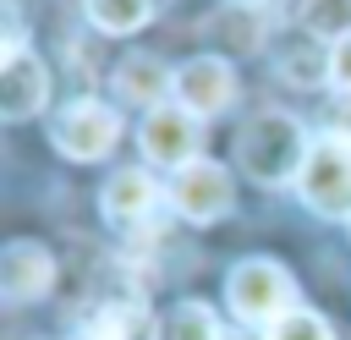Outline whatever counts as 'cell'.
<instances>
[{
	"mask_svg": "<svg viewBox=\"0 0 351 340\" xmlns=\"http://www.w3.org/2000/svg\"><path fill=\"white\" fill-rule=\"evenodd\" d=\"M307 137H302V121L296 115H258L247 132H241V170L258 175L263 186H280V181H296L302 165H307Z\"/></svg>",
	"mask_w": 351,
	"mask_h": 340,
	"instance_id": "cell-1",
	"label": "cell"
},
{
	"mask_svg": "<svg viewBox=\"0 0 351 340\" xmlns=\"http://www.w3.org/2000/svg\"><path fill=\"white\" fill-rule=\"evenodd\" d=\"M296 192L307 208L329 214V219H346L351 214V137L329 132L307 148V165L296 175Z\"/></svg>",
	"mask_w": 351,
	"mask_h": 340,
	"instance_id": "cell-2",
	"label": "cell"
},
{
	"mask_svg": "<svg viewBox=\"0 0 351 340\" xmlns=\"http://www.w3.org/2000/svg\"><path fill=\"white\" fill-rule=\"evenodd\" d=\"M225 296H230L236 318H247V324H280L285 313H296V307H291V302H296V285H291V274H285L280 263H269V258L236 263Z\"/></svg>",
	"mask_w": 351,
	"mask_h": 340,
	"instance_id": "cell-3",
	"label": "cell"
},
{
	"mask_svg": "<svg viewBox=\"0 0 351 340\" xmlns=\"http://www.w3.org/2000/svg\"><path fill=\"white\" fill-rule=\"evenodd\" d=\"M121 137V115L99 99H77L60 121H55V148L66 159H104Z\"/></svg>",
	"mask_w": 351,
	"mask_h": 340,
	"instance_id": "cell-4",
	"label": "cell"
},
{
	"mask_svg": "<svg viewBox=\"0 0 351 340\" xmlns=\"http://www.w3.org/2000/svg\"><path fill=\"white\" fill-rule=\"evenodd\" d=\"M137 137H143V154H148L154 165H170V170H186V165L197 159V143H203L197 115L181 110V104H159V110H148V121H143Z\"/></svg>",
	"mask_w": 351,
	"mask_h": 340,
	"instance_id": "cell-5",
	"label": "cell"
},
{
	"mask_svg": "<svg viewBox=\"0 0 351 340\" xmlns=\"http://www.w3.org/2000/svg\"><path fill=\"white\" fill-rule=\"evenodd\" d=\"M170 203H176L181 219L208 225V219H219V214L230 208V175H225L214 159H192L186 170H176V181H170Z\"/></svg>",
	"mask_w": 351,
	"mask_h": 340,
	"instance_id": "cell-6",
	"label": "cell"
},
{
	"mask_svg": "<svg viewBox=\"0 0 351 340\" xmlns=\"http://www.w3.org/2000/svg\"><path fill=\"white\" fill-rule=\"evenodd\" d=\"M236 99V71L219 60V55H192L181 71H176V104L192 110V115H219L230 110Z\"/></svg>",
	"mask_w": 351,
	"mask_h": 340,
	"instance_id": "cell-7",
	"label": "cell"
},
{
	"mask_svg": "<svg viewBox=\"0 0 351 340\" xmlns=\"http://www.w3.org/2000/svg\"><path fill=\"white\" fill-rule=\"evenodd\" d=\"M44 99H49V77H44V60L38 55H11L5 60V71H0V115L5 121H27V115H38L44 110Z\"/></svg>",
	"mask_w": 351,
	"mask_h": 340,
	"instance_id": "cell-8",
	"label": "cell"
},
{
	"mask_svg": "<svg viewBox=\"0 0 351 340\" xmlns=\"http://www.w3.org/2000/svg\"><path fill=\"white\" fill-rule=\"evenodd\" d=\"M49 280H55V258H49L38 241H11V247H5V258H0V291H5L11 302L44 296Z\"/></svg>",
	"mask_w": 351,
	"mask_h": 340,
	"instance_id": "cell-9",
	"label": "cell"
},
{
	"mask_svg": "<svg viewBox=\"0 0 351 340\" xmlns=\"http://www.w3.org/2000/svg\"><path fill=\"white\" fill-rule=\"evenodd\" d=\"M104 219L110 225H121V230H132V225H143L148 214H154V203H159V186H154V175L148 170H121V175H110L104 181Z\"/></svg>",
	"mask_w": 351,
	"mask_h": 340,
	"instance_id": "cell-10",
	"label": "cell"
},
{
	"mask_svg": "<svg viewBox=\"0 0 351 340\" xmlns=\"http://www.w3.org/2000/svg\"><path fill=\"white\" fill-rule=\"evenodd\" d=\"M176 88V77L165 71V60H154V55H126L121 66H115V93H126V99H137V104H154L159 110V99Z\"/></svg>",
	"mask_w": 351,
	"mask_h": 340,
	"instance_id": "cell-11",
	"label": "cell"
},
{
	"mask_svg": "<svg viewBox=\"0 0 351 340\" xmlns=\"http://www.w3.org/2000/svg\"><path fill=\"white\" fill-rule=\"evenodd\" d=\"M208 38H214L219 49L247 55V49L263 44V11H258V5H219V16L208 22Z\"/></svg>",
	"mask_w": 351,
	"mask_h": 340,
	"instance_id": "cell-12",
	"label": "cell"
},
{
	"mask_svg": "<svg viewBox=\"0 0 351 340\" xmlns=\"http://www.w3.org/2000/svg\"><path fill=\"white\" fill-rule=\"evenodd\" d=\"M154 340H225V329L203 302H181L154 324Z\"/></svg>",
	"mask_w": 351,
	"mask_h": 340,
	"instance_id": "cell-13",
	"label": "cell"
},
{
	"mask_svg": "<svg viewBox=\"0 0 351 340\" xmlns=\"http://www.w3.org/2000/svg\"><path fill=\"white\" fill-rule=\"evenodd\" d=\"M88 16L104 33H132L154 16V0H88Z\"/></svg>",
	"mask_w": 351,
	"mask_h": 340,
	"instance_id": "cell-14",
	"label": "cell"
},
{
	"mask_svg": "<svg viewBox=\"0 0 351 340\" xmlns=\"http://www.w3.org/2000/svg\"><path fill=\"white\" fill-rule=\"evenodd\" d=\"M302 22H307V33L346 44L351 38V0H307L302 5Z\"/></svg>",
	"mask_w": 351,
	"mask_h": 340,
	"instance_id": "cell-15",
	"label": "cell"
},
{
	"mask_svg": "<svg viewBox=\"0 0 351 340\" xmlns=\"http://www.w3.org/2000/svg\"><path fill=\"white\" fill-rule=\"evenodd\" d=\"M269 340H335V335H329V324H324L318 313L296 307V313H285L280 324H269Z\"/></svg>",
	"mask_w": 351,
	"mask_h": 340,
	"instance_id": "cell-16",
	"label": "cell"
},
{
	"mask_svg": "<svg viewBox=\"0 0 351 340\" xmlns=\"http://www.w3.org/2000/svg\"><path fill=\"white\" fill-rule=\"evenodd\" d=\"M329 82H335L340 93H351V38L329 49Z\"/></svg>",
	"mask_w": 351,
	"mask_h": 340,
	"instance_id": "cell-17",
	"label": "cell"
},
{
	"mask_svg": "<svg viewBox=\"0 0 351 340\" xmlns=\"http://www.w3.org/2000/svg\"><path fill=\"white\" fill-rule=\"evenodd\" d=\"M225 340H236V335H225Z\"/></svg>",
	"mask_w": 351,
	"mask_h": 340,
	"instance_id": "cell-18",
	"label": "cell"
}]
</instances>
